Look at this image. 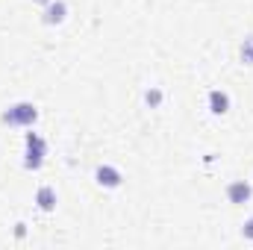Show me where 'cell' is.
<instances>
[{"label": "cell", "mask_w": 253, "mask_h": 250, "mask_svg": "<svg viewBox=\"0 0 253 250\" xmlns=\"http://www.w3.org/2000/svg\"><path fill=\"white\" fill-rule=\"evenodd\" d=\"M242 59L248 65H253V39H248V42L242 44Z\"/></svg>", "instance_id": "ba28073f"}, {"label": "cell", "mask_w": 253, "mask_h": 250, "mask_svg": "<svg viewBox=\"0 0 253 250\" xmlns=\"http://www.w3.org/2000/svg\"><path fill=\"white\" fill-rule=\"evenodd\" d=\"M36 203H39V209H42V212H53V209H56V191H53L50 186L39 188Z\"/></svg>", "instance_id": "5b68a950"}, {"label": "cell", "mask_w": 253, "mask_h": 250, "mask_svg": "<svg viewBox=\"0 0 253 250\" xmlns=\"http://www.w3.org/2000/svg\"><path fill=\"white\" fill-rule=\"evenodd\" d=\"M144 100H147L150 106H159V103H162V91H159V88H150V91L144 94Z\"/></svg>", "instance_id": "9c48e42d"}, {"label": "cell", "mask_w": 253, "mask_h": 250, "mask_svg": "<svg viewBox=\"0 0 253 250\" xmlns=\"http://www.w3.org/2000/svg\"><path fill=\"white\" fill-rule=\"evenodd\" d=\"M242 236L253 242V218H248V221H245V227H242Z\"/></svg>", "instance_id": "30bf717a"}, {"label": "cell", "mask_w": 253, "mask_h": 250, "mask_svg": "<svg viewBox=\"0 0 253 250\" xmlns=\"http://www.w3.org/2000/svg\"><path fill=\"white\" fill-rule=\"evenodd\" d=\"M65 12H68V6H65L62 0H59V3H53V6L47 9V15H44V24H62Z\"/></svg>", "instance_id": "52a82bcc"}, {"label": "cell", "mask_w": 253, "mask_h": 250, "mask_svg": "<svg viewBox=\"0 0 253 250\" xmlns=\"http://www.w3.org/2000/svg\"><path fill=\"white\" fill-rule=\"evenodd\" d=\"M251 194H253V188H251V183H245V180H236V183L227 186V197H230V203H236V206L248 203Z\"/></svg>", "instance_id": "3957f363"}, {"label": "cell", "mask_w": 253, "mask_h": 250, "mask_svg": "<svg viewBox=\"0 0 253 250\" xmlns=\"http://www.w3.org/2000/svg\"><path fill=\"white\" fill-rule=\"evenodd\" d=\"M39 3H47V0H39Z\"/></svg>", "instance_id": "8fae6325"}, {"label": "cell", "mask_w": 253, "mask_h": 250, "mask_svg": "<svg viewBox=\"0 0 253 250\" xmlns=\"http://www.w3.org/2000/svg\"><path fill=\"white\" fill-rule=\"evenodd\" d=\"M42 162H44V138L36 135V132H27V159H24V165L30 171H39Z\"/></svg>", "instance_id": "6da1fadb"}, {"label": "cell", "mask_w": 253, "mask_h": 250, "mask_svg": "<svg viewBox=\"0 0 253 250\" xmlns=\"http://www.w3.org/2000/svg\"><path fill=\"white\" fill-rule=\"evenodd\" d=\"M209 109H212L215 115L230 112V97H227L224 91H212V94H209Z\"/></svg>", "instance_id": "8992f818"}, {"label": "cell", "mask_w": 253, "mask_h": 250, "mask_svg": "<svg viewBox=\"0 0 253 250\" xmlns=\"http://www.w3.org/2000/svg\"><path fill=\"white\" fill-rule=\"evenodd\" d=\"M94 177H97L100 186H106V188H118L121 186V171H115L112 165H100Z\"/></svg>", "instance_id": "277c9868"}, {"label": "cell", "mask_w": 253, "mask_h": 250, "mask_svg": "<svg viewBox=\"0 0 253 250\" xmlns=\"http://www.w3.org/2000/svg\"><path fill=\"white\" fill-rule=\"evenodd\" d=\"M36 118H39V109H36L33 103H15V106L3 115L6 124H21V126H30Z\"/></svg>", "instance_id": "7a4b0ae2"}]
</instances>
